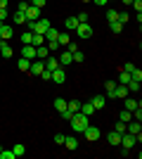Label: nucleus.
<instances>
[{
  "label": "nucleus",
  "instance_id": "obj_1",
  "mask_svg": "<svg viewBox=\"0 0 142 159\" xmlns=\"http://www.w3.org/2000/svg\"><path fill=\"white\" fill-rule=\"evenodd\" d=\"M88 119H90V116H85L83 112H76L74 116H71V121H69V124H71V128H74L76 133H83L85 128H88V124H90Z\"/></svg>",
  "mask_w": 142,
  "mask_h": 159
},
{
  "label": "nucleus",
  "instance_id": "obj_2",
  "mask_svg": "<svg viewBox=\"0 0 142 159\" xmlns=\"http://www.w3.org/2000/svg\"><path fill=\"white\" fill-rule=\"evenodd\" d=\"M50 29V21L47 19H38V21H26V31L31 33H45Z\"/></svg>",
  "mask_w": 142,
  "mask_h": 159
},
{
  "label": "nucleus",
  "instance_id": "obj_3",
  "mask_svg": "<svg viewBox=\"0 0 142 159\" xmlns=\"http://www.w3.org/2000/svg\"><path fill=\"white\" fill-rule=\"evenodd\" d=\"M74 31L78 33V38H93V33H95L88 21H78V26H76Z\"/></svg>",
  "mask_w": 142,
  "mask_h": 159
},
{
  "label": "nucleus",
  "instance_id": "obj_4",
  "mask_svg": "<svg viewBox=\"0 0 142 159\" xmlns=\"http://www.w3.org/2000/svg\"><path fill=\"white\" fill-rule=\"evenodd\" d=\"M126 131H128V133H133V135L137 138V143H140V138H142V126H140V121L130 119L128 124H126Z\"/></svg>",
  "mask_w": 142,
  "mask_h": 159
},
{
  "label": "nucleus",
  "instance_id": "obj_5",
  "mask_svg": "<svg viewBox=\"0 0 142 159\" xmlns=\"http://www.w3.org/2000/svg\"><path fill=\"white\" fill-rule=\"evenodd\" d=\"M135 143H137V138L135 135H133V133H121V145L126 147V150H133V147H135Z\"/></svg>",
  "mask_w": 142,
  "mask_h": 159
},
{
  "label": "nucleus",
  "instance_id": "obj_6",
  "mask_svg": "<svg viewBox=\"0 0 142 159\" xmlns=\"http://www.w3.org/2000/svg\"><path fill=\"white\" fill-rule=\"evenodd\" d=\"M50 81H54V83H64L67 81V74H64V66H57V69H52V76H50Z\"/></svg>",
  "mask_w": 142,
  "mask_h": 159
},
{
  "label": "nucleus",
  "instance_id": "obj_7",
  "mask_svg": "<svg viewBox=\"0 0 142 159\" xmlns=\"http://www.w3.org/2000/svg\"><path fill=\"white\" fill-rule=\"evenodd\" d=\"M83 135H85L88 140H93V143H95V140H100L102 133H100V128H97V126H90V124H88V128L83 131Z\"/></svg>",
  "mask_w": 142,
  "mask_h": 159
},
{
  "label": "nucleus",
  "instance_id": "obj_8",
  "mask_svg": "<svg viewBox=\"0 0 142 159\" xmlns=\"http://www.w3.org/2000/svg\"><path fill=\"white\" fill-rule=\"evenodd\" d=\"M90 105L95 107V112H100V109H104V105H107V98H104V95H93V98H90Z\"/></svg>",
  "mask_w": 142,
  "mask_h": 159
},
{
  "label": "nucleus",
  "instance_id": "obj_9",
  "mask_svg": "<svg viewBox=\"0 0 142 159\" xmlns=\"http://www.w3.org/2000/svg\"><path fill=\"white\" fill-rule=\"evenodd\" d=\"M24 14H26V21H38V19H41V10L33 7V5H28Z\"/></svg>",
  "mask_w": 142,
  "mask_h": 159
},
{
  "label": "nucleus",
  "instance_id": "obj_10",
  "mask_svg": "<svg viewBox=\"0 0 142 159\" xmlns=\"http://www.w3.org/2000/svg\"><path fill=\"white\" fill-rule=\"evenodd\" d=\"M12 36H14L12 24H2V26H0V40H10Z\"/></svg>",
  "mask_w": 142,
  "mask_h": 159
},
{
  "label": "nucleus",
  "instance_id": "obj_11",
  "mask_svg": "<svg viewBox=\"0 0 142 159\" xmlns=\"http://www.w3.org/2000/svg\"><path fill=\"white\" fill-rule=\"evenodd\" d=\"M45 69V64H43V60H31V69H28V74H33V76H41V71Z\"/></svg>",
  "mask_w": 142,
  "mask_h": 159
},
{
  "label": "nucleus",
  "instance_id": "obj_12",
  "mask_svg": "<svg viewBox=\"0 0 142 159\" xmlns=\"http://www.w3.org/2000/svg\"><path fill=\"white\" fill-rule=\"evenodd\" d=\"M107 143H109V145H121V133H118V131H111V133H109V135H107Z\"/></svg>",
  "mask_w": 142,
  "mask_h": 159
},
{
  "label": "nucleus",
  "instance_id": "obj_13",
  "mask_svg": "<svg viewBox=\"0 0 142 159\" xmlns=\"http://www.w3.org/2000/svg\"><path fill=\"white\" fill-rule=\"evenodd\" d=\"M21 57H26V60H36V48L33 45H24V48H21Z\"/></svg>",
  "mask_w": 142,
  "mask_h": 159
},
{
  "label": "nucleus",
  "instance_id": "obj_14",
  "mask_svg": "<svg viewBox=\"0 0 142 159\" xmlns=\"http://www.w3.org/2000/svg\"><path fill=\"white\" fill-rule=\"evenodd\" d=\"M128 95H130V93H128V88H126V86H118V83H116V90H114V100H118V98L123 100V98H128Z\"/></svg>",
  "mask_w": 142,
  "mask_h": 159
},
{
  "label": "nucleus",
  "instance_id": "obj_15",
  "mask_svg": "<svg viewBox=\"0 0 142 159\" xmlns=\"http://www.w3.org/2000/svg\"><path fill=\"white\" fill-rule=\"evenodd\" d=\"M59 66H67V64H71V62H74V57H71V52H69V50H64V52H62V57L59 60Z\"/></svg>",
  "mask_w": 142,
  "mask_h": 159
},
{
  "label": "nucleus",
  "instance_id": "obj_16",
  "mask_svg": "<svg viewBox=\"0 0 142 159\" xmlns=\"http://www.w3.org/2000/svg\"><path fill=\"white\" fill-rule=\"evenodd\" d=\"M81 112L85 114V116H93V114H97V112H95V107L90 105V100H88V102H81Z\"/></svg>",
  "mask_w": 142,
  "mask_h": 159
},
{
  "label": "nucleus",
  "instance_id": "obj_17",
  "mask_svg": "<svg viewBox=\"0 0 142 159\" xmlns=\"http://www.w3.org/2000/svg\"><path fill=\"white\" fill-rule=\"evenodd\" d=\"M0 55H2V57H12V48L7 45V40H0Z\"/></svg>",
  "mask_w": 142,
  "mask_h": 159
},
{
  "label": "nucleus",
  "instance_id": "obj_18",
  "mask_svg": "<svg viewBox=\"0 0 142 159\" xmlns=\"http://www.w3.org/2000/svg\"><path fill=\"white\" fill-rule=\"evenodd\" d=\"M104 90H107V95H104V98H111V100H114V90H116V81H107V83H104Z\"/></svg>",
  "mask_w": 142,
  "mask_h": 159
},
{
  "label": "nucleus",
  "instance_id": "obj_19",
  "mask_svg": "<svg viewBox=\"0 0 142 159\" xmlns=\"http://www.w3.org/2000/svg\"><path fill=\"white\" fill-rule=\"evenodd\" d=\"M64 147H67V150H71V152H74L76 147H78V140H76L74 135H69V138H64Z\"/></svg>",
  "mask_w": 142,
  "mask_h": 159
},
{
  "label": "nucleus",
  "instance_id": "obj_20",
  "mask_svg": "<svg viewBox=\"0 0 142 159\" xmlns=\"http://www.w3.org/2000/svg\"><path fill=\"white\" fill-rule=\"evenodd\" d=\"M43 64H45L47 71H52V69H57V66H59V62L54 60V57H45V60H43Z\"/></svg>",
  "mask_w": 142,
  "mask_h": 159
},
{
  "label": "nucleus",
  "instance_id": "obj_21",
  "mask_svg": "<svg viewBox=\"0 0 142 159\" xmlns=\"http://www.w3.org/2000/svg\"><path fill=\"white\" fill-rule=\"evenodd\" d=\"M126 88H128V93H140V81L130 79L128 83H126Z\"/></svg>",
  "mask_w": 142,
  "mask_h": 159
},
{
  "label": "nucleus",
  "instance_id": "obj_22",
  "mask_svg": "<svg viewBox=\"0 0 142 159\" xmlns=\"http://www.w3.org/2000/svg\"><path fill=\"white\" fill-rule=\"evenodd\" d=\"M76 26H78V19H76V17H69V19H64V29H67V31H74Z\"/></svg>",
  "mask_w": 142,
  "mask_h": 159
},
{
  "label": "nucleus",
  "instance_id": "obj_23",
  "mask_svg": "<svg viewBox=\"0 0 142 159\" xmlns=\"http://www.w3.org/2000/svg\"><path fill=\"white\" fill-rule=\"evenodd\" d=\"M47 55H50V50H47V45H38V48H36V57H38V60H45Z\"/></svg>",
  "mask_w": 142,
  "mask_h": 159
},
{
  "label": "nucleus",
  "instance_id": "obj_24",
  "mask_svg": "<svg viewBox=\"0 0 142 159\" xmlns=\"http://www.w3.org/2000/svg\"><path fill=\"white\" fill-rule=\"evenodd\" d=\"M123 100H126V109H128V112H133V109L140 107V102H137L135 98H123Z\"/></svg>",
  "mask_w": 142,
  "mask_h": 159
},
{
  "label": "nucleus",
  "instance_id": "obj_25",
  "mask_svg": "<svg viewBox=\"0 0 142 159\" xmlns=\"http://www.w3.org/2000/svg\"><path fill=\"white\" fill-rule=\"evenodd\" d=\"M17 66H19L21 71L26 74L28 69H31V60H26V57H19V62H17Z\"/></svg>",
  "mask_w": 142,
  "mask_h": 159
},
{
  "label": "nucleus",
  "instance_id": "obj_26",
  "mask_svg": "<svg viewBox=\"0 0 142 159\" xmlns=\"http://www.w3.org/2000/svg\"><path fill=\"white\" fill-rule=\"evenodd\" d=\"M43 36H45V40H57V36H59V31H57V29H54V26H50V29H47L45 33H43Z\"/></svg>",
  "mask_w": 142,
  "mask_h": 159
},
{
  "label": "nucleus",
  "instance_id": "obj_27",
  "mask_svg": "<svg viewBox=\"0 0 142 159\" xmlns=\"http://www.w3.org/2000/svg\"><path fill=\"white\" fill-rule=\"evenodd\" d=\"M67 109H69V112H81V102H78V100H69V102H67Z\"/></svg>",
  "mask_w": 142,
  "mask_h": 159
},
{
  "label": "nucleus",
  "instance_id": "obj_28",
  "mask_svg": "<svg viewBox=\"0 0 142 159\" xmlns=\"http://www.w3.org/2000/svg\"><path fill=\"white\" fill-rule=\"evenodd\" d=\"M43 43H45V36H43V33H33V38H31V45L38 48V45H43Z\"/></svg>",
  "mask_w": 142,
  "mask_h": 159
},
{
  "label": "nucleus",
  "instance_id": "obj_29",
  "mask_svg": "<svg viewBox=\"0 0 142 159\" xmlns=\"http://www.w3.org/2000/svg\"><path fill=\"white\" fill-rule=\"evenodd\" d=\"M54 109H57V112H64V109H67V100L57 98V100H54Z\"/></svg>",
  "mask_w": 142,
  "mask_h": 159
},
{
  "label": "nucleus",
  "instance_id": "obj_30",
  "mask_svg": "<svg viewBox=\"0 0 142 159\" xmlns=\"http://www.w3.org/2000/svg\"><path fill=\"white\" fill-rule=\"evenodd\" d=\"M57 43H59V45H69V43H71V36H69V33H59V36H57Z\"/></svg>",
  "mask_w": 142,
  "mask_h": 159
},
{
  "label": "nucleus",
  "instance_id": "obj_31",
  "mask_svg": "<svg viewBox=\"0 0 142 159\" xmlns=\"http://www.w3.org/2000/svg\"><path fill=\"white\" fill-rule=\"evenodd\" d=\"M12 152H14V157H24V152H26V147L21 145V143H17V145L12 147Z\"/></svg>",
  "mask_w": 142,
  "mask_h": 159
},
{
  "label": "nucleus",
  "instance_id": "obj_32",
  "mask_svg": "<svg viewBox=\"0 0 142 159\" xmlns=\"http://www.w3.org/2000/svg\"><path fill=\"white\" fill-rule=\"evenodd\" d=\"M12 21H14V24H26V14H24V12H14Z\"/></svg>",
  "mask_w": 142,
  "mask_h": 159
},
{
  "label": "nucleus",
  "instance_id": "obj_33",
  "mask_svg": "<svg viewBox=\"0 0 142 159\" xmlns=\"http://www.w3.org/2000/svg\"><path fill=\"white\" fill-rule=\"evenodd\" d=\"M130 119H133V112H128V109H123V112L118 114V121H123V124H128Z\"/></svg>",
  "mask_w": 142,
  "mask_h": 159
},
{
  "label": "nucleus",
  "instance_id": "obj_34",
  "mask_svg": "<svg viewBox=\"0 0 142 159\" xmlns=\"http://www.w3.org/2000/svg\"><path fill=\"white\" fill-rule=\"evenodd\" d=\"M128 81H130V74H128V71H123V69H121V74H118V86H126Z\"/></svg>",
  "mask_w": 142,
  "mask_h": 159
},
{
  "label": "nucleus",
  "instance_id": "obj_35",
  "mask_svg": "<svg viewBox=\"0 0 142 159\" xmlns=\"http://www.w3.org/2000/svg\"><path fill=\"white\" fill-rule=\"evenodd\" d=\"M109 29H111V31H114V33H121L123 31V24H121V21H109Z\"/></svg>",
  "mask_w": 142,
  "mask_h": 159
},
{
  "label": "nucleus",
  "instance_id": "obj_36",
  "mask_svg": "<svg viewBox=\"0 0 142 159\" xmlns=\"http://www.w3.org/2000/svg\"><path fill=\"white\" fill-rule=\"evenodd\" d=\"M31 38H33V33H31V31L21 33V43H24V45H31Z\"/></svg>",
  "mask_w": 142,
  "mask_h": 159
},
{
  "label": "nucleus",
  "instance_id": "obj_37",
  "mask_svg": "<svg viewBox=\"0 0 142 159\" xmlns=\"http://www.w3.org/2000/svg\"><path fill=\"white\" fill-rule=\"evenodd\" d=\"M0 159H14V152H12V150H2V147H0Z\"/></svg>",
  "mask_w": 142,
  "mask_h": 159
},
{
  "label": "nucleus",
  "instance_id": "obj_38",
  "mask_svg": "<svg viewBox=\"0 0 142 159\" xmlns=\"http://www.w3.org/2000/svg\"><path fill=\"white\" fill-rule=\"evenodd\" d=\"M71 57H74V62H83V60H85V55H83L81 50H74V52H71Z\"/></svg>",
  "mask_w": 142,
  "mask_h": 159
},
{
  "label": "nucleus",
  "instance_id": "obj_39",
  "mask_svg": "<svg viewBox=\"0 0 142 159\" xmlns=\"http://www.w3.org/2000/svg\"><path fill=\"white\" fill-rule=\"evenodd\" d=\"M45 45H47L50 52H52V50H59V43H57V40H45Z\"/></svg>",
  "mask_w": 142,
  "mask_h": 159
},
{
  "label": "nucleus",
  "instance_id": "obj_40",
  "mask_svg": "<svg viewBox=\"0 0 142 159\" xmlns=\"http://www.w3.org/2000/svg\"><path fill=\"white\" fill-rule=\"evenodd\" d=\"M28 5H33V7H38V10H43L45 7V0H26Z\"/></svg>",
  "mask_w": 142,
  "mask_h": 159
},
{
  "label": "nucleus",
  "instance_id": "obj_41",
  "mask_svg": "<svg viewBox=\"0 0 142 159\" xmlns=\"http://www.w3.org/2000/svg\"><path fill=\"white\" fill-rule=\"evenodd\" d=\"M116 14H118V12H116L114 7H109V10H107V19H109V21H114V19H116Z\"/></svg>",
  "mask_w": 142,
  "mask_h": 159
},
{
  "label": "nucleus",
  "instance_id": "obj_42",
  "mask_svg": "<svg viewBox=\"0 0 142 159\" xmlns=\"http://www.w3.org/2000/svg\"><path fill=\"white\" fill-rule=\"evenodd\" d=\"M59 114H62L64 121H71V116H74V112H69V109H64V112H59Z\"/></svg>",
  "mask_w": 142,
  "mask_h": 159
},
{
  "label": "nucleus",
  "instance_id": "obj_43",
  "mask_svg": "<svg viewBox=\"0 0 142 159\" xmlns=\"http://www.w3.org/2000/svg\"><path fill=\"white\" fill-rule=\"evenodd\" d=\"M64 138H67L64 133H57V135H54V143H57V145H64Z\"/></svg>",
  "mask_w": 142,
  "mask_h": 159
},
{
  "label": "nucleus",
  "instance_id": "obj_44",
  "mask_svg": "<svg viewBox=\"0 0 142 159\" xmlns=\"http://www.w3.org/2000/svg\"><path fill=\"white\" fill-rule=\"evenodd\" d=\"M114 131H118V133H126V124L123 121H116V128Z\"/></svg>",
  "mask_w": 142,
  "mask_h": 159
},
{
  "label": "nucleus",
  "instance_id": "obj_45",
  "mask_svg": "<svg viewBox=\"0 0 142 159\" xmlns=\"http://www.w3.org/2000/svg\"><path fill=\"white\" fill-rule=\"evenodd\" d=\"M26 7H28V2H26V0H21L19 7H17V12H26Z\"/></svg>",
  "mask_w": 142,
  "mask_h": 159
},
{
  "label": "nucleus",
  "instance_id": "obj_46",
  "mask_svg": "<svg viewBox=\"0 0 142 159\" xmlns=\"http://www.w3.org/2000/svg\"><path fill=\"white\" fill-rule=\"evenodd\" d=\"M130 5H133V7H135V10H137V12H142V0H133V2H130Z\"/></svg>",
  "mask_w": 142,
  "mask_h": 159
},
{
  "label": "nucleus",
  "instance_id": "obj_47",
  "mask_svg": "<svg viewBox=\"0 0 142 159\" xmlns=\"http://www.w3.org/2000/svg\"><path fill=\"white\" fill-rule=\"evenodd\" d=\"M41 76H43V81H50V76H52V71H47V69H43V71H41Z\"/></svg>",
  "mask_w": 142,
  "mask_h": 159
},
{
  "label": "nucleus",
  "instance_id": "obj_48",
  "mask_svg": "<svg viewBox=\"0 0 142 159\" xmlns=\"http://www.w3.org/2000/svg\"><path fill=\"white\" fill-rule=\"evenodd\" d=\"M93 2H95L97 7H107V5H109V0H93Z\"/></svg>",
  "mask_w": 142,
  "mask_h": 159
},
{
  "label": "nucleus",
  "instance_id": "obj_49",
  "mask_svg": "<svg viewBox=\"0 0 142 159\" xmlns=\"http://www.w3.org/2000/svg\"><path fill=\"white\" fill-rule=\"evenodd\" d=\"M76 19H78V21H88L90 17H88V12H81V14H78V17H76Z\"/></svg>",
  "mask_w": 142,
  "mask_h": 159
},
{
  "label": "nucleus",
  "instance_id": "obj_50",
  "mask_svg": "<svg viewBox=\"0 0 142 159\" xmlns=\"http://www.w3.org/2000/svg\"><path fill=\"white\" fill-rule=\"evenodd\" d=\"M7 19V7H2V10H0V21H5Z\"/></svg>",
  "mask_w": 142,
  "mask_h": 159
},
{
  "label": "nucleus",
  "instance_id": "obj_51",
  "mask_svg": "<svg viewBox=\"0 0 142 159\" xmlns=\"http://www.w3.org/2000/svg\"><path fill=\"white\" fill-rule=\"evenodd\" d=\"M2 7H7V0H0V10H2Z\"/></svg>",
  "mask_w": 142,
  "mask_h": 159
},
{
  "label": "nucleus",
  "instance_id": "obj_52",
  "mask_svg": "<svg viewBox=\"0 0 142 159\" xmlns=\"http://www.w3.org/2000/svg\"><path fill=\"white\" fill-rule=\"evenodd\" d=\"M121 2H123V5H130V2H133V0H121Z\"/></svg>",
  "mask_w": 142,
  "mask_h": 159
},
{
  "label": "nucleus",
  "instance_id": "obj_53",
  "mask_svg": "<svg viewBox=\"0 0 142 159\" xmlns=\"http://www.w3.org/2000/svg\"><path fill=\"white\" fill-rule=\"evenodd\" d=\"M81 2H93V0H81Z\"/></svg>",
  "mask_w": 142,
  "mask_h": 159
},
{
  "label": "nucleus",
  "instance_id": "obj_54",
  "mask_svg": "<svg viewBox=\"0 0 142 159\" xmlns=\"http://www.w3.org/2000/svg\"><path fill=\"white\" fill-rule=\"evenodd\" d=\"M2 24H5V21H0V26H2Z\"/></svg>",
  "mask_w": 142,
  "mask_h": 159
}]
</instances>
